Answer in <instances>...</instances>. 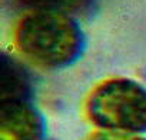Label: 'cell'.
I'll use <instances>...</instances> for the list:
<instances>
[{"label":"cell","mask_w":146,"mask_h":140,"mask_svg":"<svg viewBox=\"0 0 146 140\" xmlns=\"http://www.w3.org/2000/svg\"><path fill=\"white\" fill-rule=\"evenodd\" d=\"M88 113L103 130L146 131V90L125 79L100 85L88 102Z\"/></svg>","instance_id":"7a4b0ae2"},{"label":"cell","mask_w":146,"mask_h":140,"mask_svg":"<svg viewBox=\"0 0 146 140\" xmlns=\"http://www.w3.org/2000/svg\"><path fill=\"white\" fill-rule=\"evenodd\" d=\"M88 140H146L145 137L137 136V133L116 131V130H103L92 134Z\"/></svg>","instance_id":"8992f818"},{"label":"cell","mask_w":146,"mask_h":140,"mask_svg":"<svg viewBox=\"0 0 146 140\" xmlns=\"http://www.w3.org/2000/svg\"><path fill=\"white\" fill-rule=\"evenodd\" d=\"M16 6L29 12H56L64 15L83 13L90 9L95 0H12Z\"/></svg>","instance_id":"5b68a950"},{"label":"cell","mask_w":146,"mask_h":140,"mask_svg":"<svg viewBox=\"0 0 146 140\" xmlns=\"http://www.w3.org/2000/svg\"><path fill=\"white\" fill-rule=\"evenodd\" d=\"M30 79L15 60L3 57L2 61V100H27Z\"/></svg>","instance_id":"277c9868"},{"label":"cell","mask_w":146,"mask_h":140,"mask_svg":"<svg viewBox=\"0 0 146 140\" xmlns=\"http://www.w3.org/2000/svg\"><path fill=\"white\" fill-rule=\"evenodd\" d=\"M20 52L44 67H63L75 61L83 47V34L70 15L29 12L17 24Z\"/></svg>","instance_id":"6da1fadb"},{"label":"cell","mask_w":146,"mask_h":140,"mask_svg":"<svg viewBox=\"0 0 146 140\" xmlns=\"http://www.w3.org/2000/svg\"><path fill=\"white\" fill-rule=\"evenodd\" d=\"M2 133L10 140H40L43 122L27 100H2Z\"/></svg>","instance_id":"3957f363"}]
</instances>
